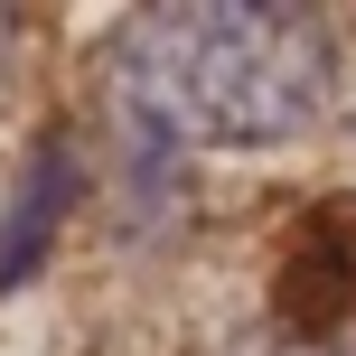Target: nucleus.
<instances>
[{"mask_svg":"<svg viewBox=\"0 0 356 356\" xmlns=\"http://www.w3.org/2000/svg\"><path fill=\"white\" fill-rule=\"evenodd\" d=\"M122 85L178 141L253 150L300 141L356 94V38L328 10H141L122 29Z\"/></svg>","mask_w":356,"mask_h":356,"instance_id":"obj_1","label":"nucleus"}]
</instances>
